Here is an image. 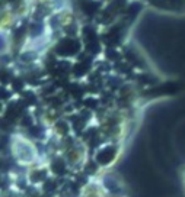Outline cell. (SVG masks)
<instances>
[{
	"mask_svg": "<svg viewBox=\"0 0 185 197\" xmlns=\"http://www.w3.org/2000/svg\"><path fill=\"white\" fill-rule=\"evenodd\" d=\"M181 187H182V190L185 193V165L181 168Z\"/></svg>",
	"mask_w": 185,
	"mask_h": 197,
	"instance_id": "cell-1",
	"label": "cell"
}]
</instances>
